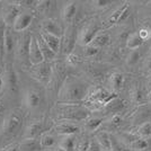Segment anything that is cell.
<instances>
[{"instance_id": "38", "label": "cell", "mask_w": 151, "mask_h": 151, "mask_svg": "<svg viewBox=\"0 0 151 151\" xmlns=\"http://www.w3.org/2000/svg\"><path fill=\"white\" fill-rule=\"evenodd\" d=\"M121 122H122V116H121L120 114H113V115L111 116V119L108 120V123L112 126L120 125Z\"/></svg>"}, {"instance_id": "47", "label": "cell", "mask_w": 151, "mask_h": 151, "mask_svg": "<svg viewBox=\"0 0 151 151\" xmlns=\"http://www.w3.org/2000/svg\"><path fill=\"white\" fill-rule=\"evenodd\" d=\"M148 101H149V103H151V90L148 93Z\"/></svg>"}, {"instance_id": "26", "label": "cell", "mask_w": 151, "mask_h": 151, "mask_svg": "<svg viewBox=\"0 0 151 151\" xmlns=\"http://www.w3.org/2000/svg\"><path fill=\"white\" fill-rule=\"evenodd\" d=\"M123 82H124V77L120 72H114L109 77V85L113 93H116L122 88Z\"/></svg>"}, {"instance_id": "32", "label": "cell", "mask_w": 151, "mask_h": 151, "mask_svg": "<svg viewBox=\"0 0 151 151\" xmlns=\"http://www.w3.org/2000/svg\"><path fill=\"white\" fill-rule=\"evenodd\" d=\"M90 142H91V140L87 135H82L80 138H78L77 139V143H76L75 151H88Z\"/></svg>"}, {"instance_id": "33", "label": "cell", "mask_w": 151, "mask_h": 151, "mask_svg": "<svg viewBox=\"0 0 151 151\" xmlns=\"http://www.w3.org/2000/svg\"><path fill=\"white\" fill-rule=\"evenodd\" d=\"M149 145H150V142H149L148 140H145V139H142V138H140V137H138V138L133 141V143L131 145V148H133L134 150L142 151V150L148 149Z\"/></svg>"}, {"instance_id": "42", "label": "cell", "mask_w": 151, "mask_h": 151, "mask_svg": "<svg viewBox=\"0 0 151 151\" xmlns=\"http://www.w3.org/2000/svg\"><path fill=\"white\" fill-rule=\"evenodd\" d=\"M94 4L96 7L104 8V7H107L108 5H111L112 1H109V0H96V1H94Z\"/></svg>"}, {"instance_id": "9", "label": "cell", "mask_w": 151, "mask_h": 151, "mask_svg": "<svg viewBox=\"0 0 151 151\" xmlns=\"http://www.w3.org/2000/svg\"><path fill=\"white\" fill-rule=\"evenodd\" d=\"M20 14H22V6L18 5V2H10L2 9V14L0 15V17L4 19L7 26L13 27Z\"/></svg>"}, {"instance_id": "48", "label": "cell", "mask_w": 151, "mask_h": 151, "mask_svg": "<svg viewBox=\"0 0 151 151\" xmlns=\"http://www.w3.org/2000/svg\"><path fill=\"white\" fill-rule=\"evenodd\" d=\"M1 108H2V103H1V99H0V111H1Z\"/></svg>"}, {"instance_id": "41", "label": "cell", "mask_w": 151, "mask_h": 151, "mask_svg": "<svg viewBox=\"0 0 151 151\" xmlns=\"http://www.w3.org/2000/svg\"><path fill=\"white\" fill-rule=\"evenodd\" d=\"M78 61H79V58L77 57V55H75L73 53L69 54L68 58H67V63L70 64V65H76L78 63Z\"/></svg>"}, {"instance_id": "29", "label": "cell", "mask_w": 151, "mask_h": 151, "mask_svg": "<svg viewBox=\"0 0 151 151\" xmlns=\"http://www.w3.org/2000/svg\"><path fill=\"white\" fill-rule=\"evenodd\" d=\"M138 135L145 140H151V122H145L138 127Z\"/></svg>"}, {"instance_id": "1", "label": "cell", "mask_w": 151, "mask_h": 151, "mask_svg": "<svg viewBox=\"0 0 151 151\" xmlns=\"http://www.w3.org/2000/svg\"><path fill=\"white\" fill-rule=\"evenodd\" d=\"M90 87L85 80L75 76H68L58 96V103L61 104H78L85 101Z\"/></svg>"}, {"instance_id": "18", "label": "cell", "mask_w": 151, "mask_h": 151, "mask_svg": "<svg viewBox=\"0 0 151 151\" xmlns=\"http://www.w3.org/2000/svg\"><path fill=\"white\" fill-rule=\"evenodd\" d=\"M42 38L45 41V43L50 46L52 51L54 53H59L60 50L62 49V38L58 37V36H54V35H51V34H47V33H41L40 34Z\"/></svg>"}, {"instance_id": "24", "label": "cell", "mask_w": 151, "mask_h": 151, "mask_svg": "<svg viewBox=\"0 0 151 151\" xmlns=\"http://www.w3.org/2000/svg\"><path fill=\"white\" fill-rule=\"evenodd\" d=\"M143 44V40L140 37L139 33H132L126 38V47L131 51L139 50Z\"/></svg>"}, {"instance_id": "45", "label": "cell", "mask_w": 151, "mask_h": 151, "mask_svg": "<svg viewBox=\"0 0 151 151\" xmlns=\"http://www.w3.org/2000/svg\"><path fill=\"white\" fill-rule=\"evenodd\" d=\"M51 151H65L64 149H62L60 145H57V147H54V148H52V150Z\"/></svg>"}, {"instance_id": "35", "label": "cell", "mask_w": 151, "mask_h": 151, "mask_svg": "<svg viewBox=\"0 0 151 151\" xmlns=\"http://www.w3.org/2000/svg\"><path fill=\"white\" fill-rule=\"evenodd\" d=\"M140 58H141V55H140V51L139 50L131 51V52L129 53V55L126 57V64L130 65V67L135 65V64L140 61Z\"/></svg>"}, {"instance_id": "8", "label": "cell", "mask_w": 151, "mask_h": 151, "mask_svg": "<svg viewBox=\"0 0 151 151\" xmlns=\"http://www.w3.org/2000/svg\"><path fill=\"white\" fill-rule=\"evenodd\" d=\"M99 33V26L95 23H89L82 27L78 34V42L81 46H88L93 43L94 38Z\"/></svg>"}, {"instance_id": "31", "label": "cell", "mask_w": 151, "mask_h": 151, "mask_svg": "<svg viewBox=\"0 0 151 151\" xmlns=\"http://www.w3.org/2000/svg\"><path fill=\"white\" fill-rule=\"evenodd\" d=\"M108 42H109V35L107 33H101V32H99L97 34V36L94 38L91 45H94L96 47L101 49V47L105 46L106 44H108Z\"/></svg>"}, {"instance_id": "30", "label": "cell", "mask_w": 151, "mask_h": 151, "mask_svg": "<svg viewBox=\"0 0 151 151\" xmlns=\"http://www.w3.org/2000/svg\"><path fill=\"white\" fill-rule=\"evenodd\" d=\"M122 108H123V103L119 98H115L112 101H109L106 106L104 107V109L106 111L107 113H113V114L114 113L117 114Z\"/></svg>"}, {"instance_id": "5", "label": "cell", "mask_w": 151, "mask_h": 151, "mask_svg": "<svg viewBox=\"0 0 151 151\" xmlns=\"http://www.w3.org/2000/svg\"><path fill=\"white\" fill-rule=\"evenodd\" d=\"M4 76V88L7 90V93L10 96H17L19 93V82L18 76L14 69L13 64L10 62H7L5 64V68L2 70Z\"/></svg>"}, {"instance_id": "52", "label": "cell", "mask_w": 151, "mask_h": 151, "mask_svg": "<svg viewBox=\"0 0 151 151\" xmlns=\"http://www.w3.org/2000/svg\"><path fill=\"white\" fill-rule=\"evenodd\" d=\"M0 151H2V149H0Z\"/></svg>"}, {"instance_id": "44", "label": "cell", "mask_w": 151, "mask_h": 151, "mask_svg": "<svg viewBox=\"0 0 151 151\" xmlns=\"http://www.w3.org/2000/svg\"><path fill=\"white\" fill-rule=\"evenodd\" d=\"M4 89V76L0 72V91Z\"/></svg>"}, {"instance_id": "10", "label": "cell", "mask_w": 151, "mask_h": 151, "mask_svg": "<svg viewBox=\"0 0 151 151\" xmlns=\"http://www.w3.org/2000/svg\"><path fill=\"white\" fill-rule=\"evenodd\" d=\"M47 132L45 131V120L44 119H37L35 121H32L26 127L24 133V140H36V139Z\"/></svg>"}, {"instance_id": "27", "label": "cell", "mask_w": 151, "mask_h": 151, "mask_svg": "<svg viewBox=\"0 0 151 151\" xmlns=\"http://www.w3.org/2000/svg\"><path fill=\"white\" fill-rule=\"evenodd\" d=\"M54 145H55V139L51 132L47 131L41 135V138H40L41 149H52V148H54Z\"/></svg>"}, {"instance_id": "19", "label": "cell", "mask_w": 151, "mask_h": 151, "mask_svg": "<svg viewBox=\"0 0 151 151\" xmlns=\"http://www.w3.org/2000/svg\"><path fill=\"white\" fill-rule=\"evenodd\" d=\"M13 27H9L7 26L6 29V36H5V53H6V58L9 59L12 57V54L15 53V38L13 35Z\"/></svg>"}, {"instance_id": "6", "label": "cell", "mask_w": 151, "mask_h": 151, "mask_svg": "<svg viewBox=\"0 0 151 151\" xmlns=\"http://www.w3.org/2000/svg\"><path fill=\"white\" fill-rule=\"evenodd\" d=\"M32 34L24 32L22 36L17 40L15 46L16 59L23 64H31L29 62V45H31Z\"/></svg>"}, {"instance_id": "17", "label": "cell", "mask_w": 151, "mask_h": 151, "mask_svg": "<svg viewBox=\"0 0 151 151\" xmlns=\"http://www.w3.org/2000/svg\"><path fill=\"white\" fill-rule=\"evenodd\" d=\"M76 14H77V2L76 1H70L68 4H65V6L63 7L62 13H61V17L62 20L70 25L72 23V20L75 19Z\"/></svg>"}, {"instance_id": "50", "label": "cell", "mask_w": 151, "mask_h": 151, "mask_svg": "<svg viewBox=\"0 0 151 151\" xmlns=\"http://www.w3.org/2000/svg\"><path fill=\"white\" fill-rule=\"evenodd\" d=\"M101 151H112V150H101Z\"/></svg>"}, {"instance_id": "23", "label": "cell", "mask_w": 151, "mask_h": 151, "mask_svg": "<svg viewBox=\"0 0 151 151\" xmlns=\"http://www.w3.org/2000/svg\"><path fill=\"white\" fill-rule=\"evenodd\" d=\"M96 141L101 145V150H112V142L111 135L106 131H99L96 134Z\"/></svg>"}, {"instance_id": "36", "label": "cell", "mask_w": 151, "mask_h": 151, "mask_svg": "<svg viewBox=\"0 0 151 151\" xmlns=\"http://www.w3.org/2000/svg\"><path fill=\"white\" fill-rule=\"evenodd\" d=\"M111 142H112V151H129L125 145L119 141V139L113 138L112 135H111Z\"/></svg>"}, {"instance_id": "40", "label": "cell", "mask_w": 151, "mask_h": 151, "mask_svg": "<svg viewBox=\"0 0 151 151\" xmlns=\"http://www.w3.org/2000/svg\"><path fill=\"white\" fill-rule=\"evenodd\" d=\"M88 151H101V145H98V142L96 141V139H91V142H90Z\"/></svg>"}, {"instance_id": "11", "label": "cell", "mask_w": 151, "mask_h": 151, "mask_svg": "<svg viewBox=\"0 0 151 151\" xmlns=\"http://www.w3.org/2000/svg\"><path fill=\"white\" fill-rule=\"evenodd\" d=\"M51 131L57 133L59 135H76L77 133H79L80 127L77 125L76 123L72 122H67V121H59L55 122V124H53Z\"/></svg>"}, {"instance_id": "34", "label": "cell", "mask_w": 151, "mask_h": 151, "mask_svg": "<svg viewBox=\"0 0 151 151\" xmlns=\"http://www.w3.org/2000/svg\"><path fill=\"white\" fill-rule=\"evenodd\" d=\"M130 98L133 103H139V101L142 99V93H141V89L138 85H133L131 89H130Z\"/></svg>"}, {"instance_id": "25", "label": "cell", "mask_w": 151, "mask_h": 151, "mask_svg": "<svg viewBox=\"0 0 151 151\" xmlns=\"http://www.w3.org/2000/svg\"><path fill=\"white\" fill-rule=\"evenodd\" d=\"M104 123V117H98V116H89L87 120L85 121V129L88 132H95L97 131L101 125Z\"/></svg>"}, {"instance_id": "37", "label": "cell", "mask_w": 151, "mask_h": 151, "mask_svg": "<svg viewBox=\"0 0 151 151\" xmlns=\"http://www.w3.org/2000/svg\"><path fill=\"white\" fill-rule=\"evenodd\" d=\"M99 49L96 47L94 45H88V46H85V50H83V57L86 58H94L98 54Z\"/></svg>"}, {"instance_id": "2", "label": "cell", "mask_w": 151, "mask_h": 151, "mask_svg": "<svg viewBox=\"0 0 151 151\" xmlns=\"http://www.w3.org/2000/svg\"><path fill=\"white\" fill-rule=\"evenodd\" d=\"M52 114L54 120L67 121V122H85L89 117V111L78 104H61L58 103L52 108Z\"/></svg>"}, {"instance_id": "43", "label": "cell", "mask_w": 151, "mask_h": 151, "mask_svg": "<svg viewBox=\"0 0 151 151\" xmlns=\"http://www.w3.org/2000/svg\"><path fill=\"white\" fill-rule=\"evenodd\" d=\"M145 68L148 71H151V57H148L145 61Z\"/></svg>"}, {"instance_id": "28", "label": "cell", "mask_w": 151, "mask_h": 151, "mask_svg": "<svg viewBox=\"0 0 151 151\" xmlns=\"http://www.w3.org/2000/svg\"><path fill=\"white\" fill-rule=\"evenodd\" d=\"M76 143H77V137L76 135H65L62 137L59 145L65 151H75Z\"/></svg>"}, {"instance_id": "12", "label": "cell", "mask_w": 151, "mask_h": 151, "mask_svg": "<svg viewBox=\"0 0 151 151\" xmlns=\"http://www.w3.org/2000/svg\"><path fill=\"white\" fill-rule=\"evenodd\" d=\"M41 28L43 33H47L51 35H54L58 37H63L64 35V31H63L61 24L58 22L57 19L53 18H47L44 19L42 23H41Z\"/></svg>"}, {"instance_id": "7", "label": "cell", "mask_w": 151, "mask_h": 151, "mask_svg": "<svg viewBox=\"0 0 151 151\" xmlns=\"http://www.w3.org/2000/svg\"><path fill=\"white\" fill-rule=\"evenodd\" d=\"M29 75L33 79H35L36 81L41 82L43 85H47L51 79L52 75V69H53V64L51 62L44 61V62L36 64V65H31L29 67Z\"/></svg>"}, {"instance_id": "51", "label": "cell", "mask_w": 151, "mask_h": 151, "mask_svg": "<svg viewBox=\"0 0 151 151\" xmlns=\"http://www.w3.org/2000/svg\"><path fill=\"white\" fill-rule=\"evenodd\" d=\"M150 57H151V47H150Z\"/></svg>"}, {"instance_id": "21", "label": "cell", "mask_w": 151, "mask_h": 151, "mask_svg": "<svg viewBox=\"0 0 151 151\" xmlns=\"http://www.w3.org/2000/svg\"><path fill=\"white\" fill-rule=\"evenodd\" d=\"M36 38H37V43H38V46H40V50H41L43 57H44V60L47 61V62L53 61V60L55 59V57H57V53H54V52L52 51V49L45 43V41L42 38L41 35H37Z\"/></svg>"}, {"instance_id": "39", "label": "cell", "mask_w": 151, "mask_h": 151, "mask_svg": "<svg viewBox=\"0 0 151 151\" xmlns=\"http://www.w3.org/2000/svg\"><path fill=\"white\" fill-rule=\"evenodd\" d=\"M138 33H139V35H140V37L142 38L143 41L151 37V29L148 28V27H142Z\"/></svg>"}, {"instance_id": "22", "label": "cell", "mask_w": 151, "mask_h": 151, "mask_svg": "<svg viewBox=\"0 0 151 151\" xmlns=\"http://www.w3.org/2000/svg\"><path fill=\"white\" fill-rule=\"evenodd\" d=\"M6 29L7 25L4 22V19L0 17V68H5L4 64V58H6L5 53V36H6Z\"/></svg>"}, {"instance_id": "20", "label": "cell", "mask_w": 151, "mask_h": 151, "mask_svg": "<svg viewBox=\"0 0 151 151\" xmlns=\"http://www.w3.org/2000/svg\"><path fill=\"white\" fill-rule=\"evenodd\" d=\"M24 101H25V105L27 108L33 109V108H36L40 106L41 104V96L37 91L35 90H27L24 95Z\"/></svg>"}, {"instance_id": "3", "label": "cell", "mask_w": 151, "mask_h": 151, "mask_svg": "<svg viewBox=\"0 0 151 151\" xmlns=\"http://www.w3.org/2000/svg\"><path fill=\"white\" fill-rule=\"evenodd\" d=\"M67 70L65 65L62 62H55L53 64V69H52V75L51 79L47 86V96L50 99H57L59 93L62 88L63 83L67 79Z\"/></svg>"}, {"instance_id": "15", "label": "cell", "mask_w": 151, "mask_h": 151, "mask_svg": "<svg viewBox=\"0 0 151 151\" xmlns=\"http://www.w3.org/2000/svg\"><path fill=\"white\" fill-rule=\"evenodd\" d=\"M44 57L40 50V46L37 43L36 35H32L31 45H29V62L31 65H36L40 63L44 62Z\"/></svg>"}, {"instance_id": "4", "label": "cell", "mask_w": 151, "mask_h": 151, "mask_svg": "<svg viewBox=\"0 0 151 151\" xmlns=\"http://www.w3.org/2000/svg\"><path fill=\"white\" fill-rule=\"evenodd\" d=\"M24 123V113L20 108H14L4 117L2 124V135L5 138H14L17 135L19 130L22 129Z\"/></svg>"}, {"instance_id": "49", "label": "cell", "mask_w": 151, "mask_h": 151, "mask_svg": "<svg viewBox=\"0 0 151 151\" xmlns=\"http://www.w3.org/2000/svg\"><path fill=\"white\" fill-rule=\"evenodd\" d=\"M149 83L151 85V76H150V78H149Z\"/></svg>"}, {"instance_id": "13", "label": "cell", "mask_w": 151, "mask_h": 151, "mask_svg": "<svg viewBox=\"0 0 151 151\" xmlns=\"http://www.w3.org/2000/svg\"><path fill=\"white\" fill-rule=\"evenodd\" d=\"M34 19V14L27 10V12H22V14L19 15L15 24L13 26V29L15 32H19V33H24V32L29 27Z\"/></svg>"}, {"instance_id": "14", "label": "cell", "mask_w": 151, "mask_h": 151, "mask_svg": "<svg viewBox=\"0 0 151 151\" xmlns=\"http://www.w3.org/2000/svg\"><path fill=\"white\" fill-rule=\"evenodd\" d=\"M77 40H78V37H77V35H76L75 27L69 26L62 37V49H61V50H63V52L67 53L68 55L71 54Z\"/></svg>"}, {"instance_id": "16", "label": "cell", "mask_w": 151, "mask_h": 151, "mask_svg": "<svg viewBox=\"0 0 151 151\" xmlns=\"http://www.w3.org/2000/svg\"><path fill=\"white\" fill-rule=\"evenodd\" d=\"M127 15H129V5L124 4V5H122V6L117 7L113 13H112V15L107 19V24H108V25L119 24L122 20H124V18H125Z\"/></svg>"}, {"instance_id": "46", "label": "cell", "mask_w": 151, "mask_h": 151, "mask_svg": "<svg viewBox=\"0 0 151 151\" xmlns=\"http://www.w3.org/2000/svg\"><path fill=\"white\" fill-rule=\"evenodd\" d=\"M2 124H4V119L0 116V132H1V130H2Z\"/></svg>"}]
</instances>
